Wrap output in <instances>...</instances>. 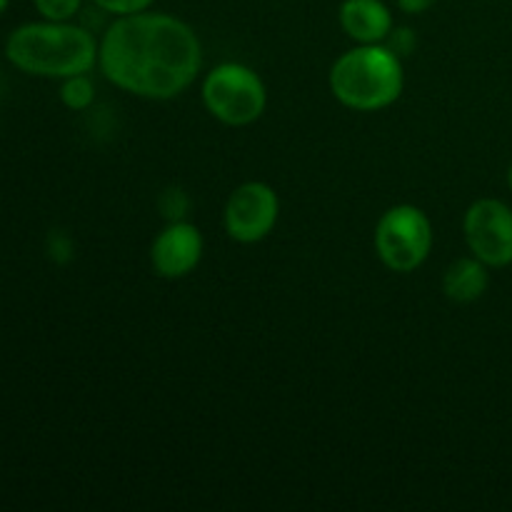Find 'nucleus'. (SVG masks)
Instances as JSON below:
<instances>
[{
	"label": "nucleus",
	"instance_id": "nucleus-8",
	"mask_svg": "<svg viewBox=\"0 0 512 512\" xmlns=\"http://www.w3.org/2000/svg\"><path fill=\"white\" fill-rule=\"evenodd\" d=\"M203 248V233L193 223L173 220L155 235L150 245V265L155 275L165 280L185 278L203 260Z\"/></svg>",
	"mask_w": 512,
	"mask_h": 512
},
{
	"label": "nucleus",
	"instance_id": "nucleus-5",
	"mask_svg": "<svg viewBox=\"0 0 512 512\" xmlns=\"http://www.w3.org/2000/svg\"><path fill=\"white\" fill-rule=\"evenodd\" d=\"M433 250V223L423 208L410 203L393 205L375 225V253L393 273H413Z\"/></svg>",
	"mask_w": 512,
	"mask_h": 512
},
{
	"label": "nucleus",
	"instance_id": "nucleus-2",
	"mask_svg": "<svg viewBox=\"0 0 512 512\" xmlns=\"http://www.w3.org/2000/svg\"><path fill=\"white\" fill-rule=\"evenodd\" d=\"M5 55L23 73L63 80L90 73L98 65V40L70 20H40L20 25L8 35Z\"/></svg>",
	"mask_w": 512,
	"mask_h": 512
},
{
	"label": "nucleus",
	"instance_id": "nucleus-9",
	"mask_svg": "<svg viewBox=\"0 0 512 512\" xmlns=\"http://www.w3.org/2000/svg\"><path fill=\"white\" fill-rule=\"evenodd\" d=\"M340 28L358 45L385 43L393 33V13L383 0H343L338 10Z\"/></svg>",
	"mask_w": 512,
	"mask_h": 512
},
{
	"label": "nucleus",
	"instance_id": "nucleus-10",
	"mask_svg": "<svg viewBox=\"0 0 512 512\" xmlns=\"http://www.w3.org/2000/svg\"><path fill=\"white\" fill-rule=\"evenodd\" d=\"M490 275L488 265L478 260L475 255L470 258H458L448 265L443 275V293L448 295L453 303L468 305L483 298L488 293Z\"/></svg>",
	"mask_w": 512,
	"mask_h": 512
},
{
	"label": "nucleus",
	"instance_id": "nucleus-3",
	"mask_svg": "<svg viewBox=\"0 0 512 512\" xmlns=\"http://www.w3.org/2000/svg\"><path fill=\"white\" fill-rule=\"evenodd\" d=\"M330 93L340 105L358 113L390 108L403 95L405 73L400 55L390 45H355L333 63Z\"/></svg>",
	"mask_w": 512,
	"mask_h": 512
},
{
	"label": "nucleus",
	"instance_id": "nucleus-15",
	"mask_svg": "<svg viewBox=\"0 0 512 512\" xmlns=\"http://www.w3.org/2000/svg\"><path fill=\"white\" fill-rule=\"evenodd\" d=\"M395 5H398L405 15H423L433 8L435 0H395Z\"/></svg>",
	"mask_w": 512,
	"mask_h": 512
},
{
	"label": "nucleus",
	"instance_id": "nucleus-11",
	"mask_svg": "<svg viewBox=\"0 0 512 512\" xmlns=\"http://www.w3.org/2000/svg\"><path fill=\"white\" fill-rule=\"evenodd\" d=\"M95 100V85L88 73L70 75L60 80V103L68 110H88Z\"/></svg>",
	"mask_w": 512,
	"mask_h": 512
},
{
	"label": "nucleus",
	"instance_id": "nucleus-7",
	"mask_svg": "<svg viewBox=\"0 0 512 512\" xmlns=\"http://www.w3.org/2000/svg\"><path fill=\"white\" fill-rule=\"evenodd\" d=\"M465 243L470 253L488 268L512 263V208L498 198H480L463 218Z\"/></svg>",
	"mask_w": 512,
	"mask_h": 512
},
{
	"label": "nucleus",
	"instance_id": "nucleus-6",
	"mask_svg": "<svg viewBox=\"0 0 512 512\" xmlns=\"http://www.w3.org/2000/svg\"><path fill=\"white\" fill-rule=\"evenodd\" d=\"M280 218V198L268 183L250 180L230 193L223 210L225 233L235 243L253 245L268 238Z\"/></svg>",
	"mask_w": 512,
	"mask_h": 512
},
{
	"label": "nucleus",
	"instance_id": "nucleus-4",
	"mask_svg": "<svg viewBox=\"0 0 512 512\" xmlns=\"http://www.w3.org/2000/svg\"><path fill=\"white\" fill-rule=\"evenodd\" d=\"M205 110L230 128L253 125L268 108V88L253 68L243 63H220L203 80Z\"/></svg>",
	"mask_w": 512,
	"mask_h": 512
},
{
	"label": "nucleus",
	"instance_id": "nucleus-14",
	"mask_svg": "<svg viewBox=\"0 0 512 512\" xmlns=\"http://www.w3.org/2000/svg\"><path fill=\"white\" fill-rule=\"evenodd\" d=\"M385 45H390V48H393L398 55L410 53V50H413V45H415L413 30H408V28H398V30H395L393 28V33L388 35Z\"/></svg>",
	"mask_w": 512,
	"mask_h": 512
},
{
	"label": "nucleus",
	"instance_id": "nucleus-13",
	"mask_svg": "<svg viewBox=\"0 0 512 512\" xmlns=\"http://www.w3.org/2000/svg\"><path fill=\"white\" fill-rule=\"evenodd\" d=\"M93 3L98 5L100 10H105V13L120 18V15H133L150 10V5H153L155 0H93Z\"/></svg>",
	"mask_w": 512,
	"mask_h": 512
},
{
	"label": "nucleus",
	"instance_id": "nucleus-12",
	"mask_svg": "<svg viewBox=\"0 0 512 512\" xmlns=\"http://www.w3.org/2000/svg\"><path fill=\"white\" fill-rule=\"evenodd\" d=\"M33 5L43 20L65 23V20H73L80 13L83 0H33Z\"/></svg>",
	"mask_w": 512,
	"mask_h": 512
},
{
	"label": "nucleus",
	"instance_id": "nucleus-16",
	"mask_svg": "<svg viewBox=\"0 0 512 512\" xmlns=\"http://www.w3.org/2000/svg\"><path fill=\"white\" fill-rule=\"evenodd\" d=\"M8 5H10V0H0V15H3L5 10H8Z\"/></svg>",
	"mask_w": 512,
	"mask_h": 512
},
{
	"label": "nucleus",
	"instance_id": "nucleus-17",
	"mask_svg": "<svg viewBox=\"0 0 512 512\" xmlns=\"http://www.w3.org/2000/svg\"><path fill=\"white\" fill-rule=\"evenodd\" d=\"M508 188L512 190V165L508 168Z\"/></svg>",
	"mask_w": 512,
	"mask_h": 512
},
{
	"label": "nucleus",
	"instance_id": "nucleus-1",
	"mask_svg": "<svg viewBox=\"0 0 512 512\" xmlns=\"http://www.w3.org/2000/svg\"><path fill=\"white\" fill-rule=\"evenodd\" d=\"M100 73L130 95L173 100L195 83L203 65L198 33L168 13L120 15L98 43Z\"/></svg>",
	"mask_w": 512,
	"mask_h": 512
}]
</instances>
